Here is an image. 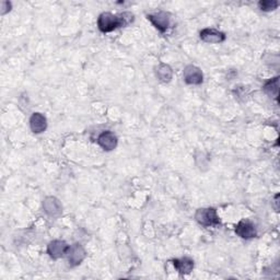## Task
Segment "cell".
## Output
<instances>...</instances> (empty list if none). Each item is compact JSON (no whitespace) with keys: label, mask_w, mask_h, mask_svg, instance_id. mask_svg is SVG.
I'll list each match as a JSON object with an SVG mask.
<instances>
[{"label":"cell","mask_w":280,"mask_h":280,"mask_svg":"<svg viewBox=\"0 0 280 280\" xmlns=\"http://www.w3.org/2000/svg\"><path fill=\"white\" fill-rule=\"evenodd\" d=\"M134 21V14L131 12H123L120 14H113L110 12H103L98 19V26L101 32L109 33L117 28L126 26Z\"/></svg>","instance_id":"1"},{"label":"cell","mask_w":280,"mask_h":280,"mask_svg":"<svg viewBox=\"0 0 280 280\" xmlns=\"http://www.w3.org/2000/svg\"><path fill=\"white\" fill-rule=\"evenodd\" d=\"M197 222L204 227H211V225L220 224V218L218 217L216 209L213 208H202L198 209L195 214Z\"/></svg>","instance_id":"2"},{"label":"cell","mask_w":280,"mask_h":280,"mask_svg":"<svg viewBox=\"0 0 280 280\" xmlns=\"http://www.w3.org/2000/svg\"><path fill=\"white\" fill-rule=\"evenodd\" d=\"M183 77H184V80L187 84H192V85L201 84L204 79L202 70L196 66H193V65H190V66H187L184 69Z\"/></svg>","instance_id":"3"},{"label":"cell","mask_w":280,"mask_h":280,"mask_svg":"<svg viewBox=\"0 0 280 280\" xmlns=\"http://www.w3.org/2000/svg\"><path fill=\"white\" fill-rule=\"evenodd\" d=\"M69 246L65 241L62 240H55L52 241L50 244L47 246V253L50 254V256L54 260H57V258H61L64 255L67 254Z\"/></svg>","instance_id":"4"},{"label":"cell","mask_w":280,"mask_h":280,"mask_svg":"<svg viewBox=\"0 0 280 280\" xmlns=\"http://www.w3.org/2000/svg\"><path fill=\"white\" fill-rule=\"evenodd\" d=\"M85 255H87V253H85L83 247L78 243L69 246L67 252L68 261L70 263V265L72 266H77L79 264H81L85 258Z\"/></svg>","instance_id":"5"},{"label":"cell","mask_w":280,"mask_h":280,"mask_svg":"<svg viewBox=\"0 0 280 280\" xmlns=\"http://www.w3.org/2000/svg\"><path fill=\"white\" fill-rule=\"evenodd\" d=\"M148 20H150L155 28L161 32H165L170 26V14L164 11H160L153 14L148 15Z\"/></svg>","instance_id":"6"},{"label":"cell","mask_w":280,"mask_h":280,"mask_svg":"<svg viewBox=\"0 0 280 280\" xmlns=\"http://www.w3.org/2000/svg\"><path fill=\"white\" fill-rule=\"evenodd\" d=\"M43 208L44 211L51 217H58L63 212V206L59 201L55 197H46L43 202Z\"/></svg>","instance_id":"7"},{"label":"cell","mask_w":280,"mask_h":280,"mask_svg":"<svg viewBox=\"0 0 280 280\" xmlns=\"http://www.w3.org/2000/svg\"><path fill=\"white\" fill-rule=\"evenodd\" d=\"M235 233L242 239H252L256 235L255 225L249 220H242L235 227Z\"/></svg>","instance_id":"8"},{"label":"cell","mask_w":280,"mask_h":280,"mask_svg":"<svg viewBox=\"0 0 280 280\" xmlns=\"http://www.w3.org/2000/svg\"><path fill=\"white\" fill-rule=\"evenodd\" d=\"M98 143L102 149L106 150V151H111V150H114L117 146V138L113 133L104 132L99 136Z\"/></svg>","instance_id":"9"},{"label":"cell","mask_w":280,"mask_h":280,"mask_svg":"<svg viewBox=\"0 0 280 280\" xmlns=\"http://www.w3.org/2000/svg\"><path fill=\"white\" fill-rule=\"evenodd\" d=\"M201 39L206 43H222L225 40V34L214 29H205L201 32Z\"/></svg>","instance_id":"10"},{"label":"cell","mask_w":280,"mask_h":280,"mask_svg":"<svg viewBox=\"0 0 280 280\" xmlns=\"http://www.w3.org/2000/svg\"><path fill=\"white\" fill-rule=\"evenodd\" d=\"M30 126L32 132L35 134H41L43 132H45V129L47 127L46 117L41 114V113H34L30 118Z\"/></svg>","instance_id":"11"},{"label":"cell","mask_w":280,"mask_h":280,"mask_svg":"<svg viewBox=\"0 0 280 280\" xmlns=\"http://www.w3.org/2000/svg\"><path fill=\"white\" fill-rule=\"evenodd\" d=\"M174 267L181 275H188L193 271L194 262L188 257L181 258V260H174Z\"/></svg>","instance_id":"12"},{"label":"cell","mask_w":280,"mask_h":280,"mask_svg":"<svg viewBox=\"0 0 280 280\" xmlns=\"http://www.w3.org/2000/svg\"><path fill=\"white\" fill-rule=\"evenodd\" d=\"M155 74L158 79L162 82H170L172 77H173V71L169 65L160 64L158 67H155Z\"/></svg>","instance_id":"13"},{"label":"cell","mask_w":280,"mask_h":280,"mask_svg":"<svg viewBox=\"0 0 280 280\" xmlns=\"http://www.w3.org/2000/svg\"><path fill=\"white\" fill-rule=\"evenodd\" d=\"M264 91L274 99L278 98V92H279V77L273 78L264 85Z\"/></svg>","instance_id":"14"},{"label":"cell","mask_w":280,"mask_h":280,"mask_svg":"<svg viewBox=\"0 0 280 280\" xmlns=\"http://www.w3.org/2000/svg\"><path fill=\"white\" fill-rule=\"evenodd\" d=\"M278 4L279 3L276 0H263V1H260L258 6L263 11H272L278 7Z\"/></svg>","instance_id":"15"}]
</instances>
